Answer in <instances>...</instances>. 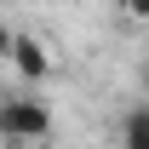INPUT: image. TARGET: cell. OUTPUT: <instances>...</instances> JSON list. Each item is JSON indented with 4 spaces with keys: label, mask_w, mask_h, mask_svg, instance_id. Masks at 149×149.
I'll return each mask as SVG.
<instances>
[{
    "label": "cell",
    "mask_w": 149,
    "mask_h": 149,
    "mask_svg": "<svg viewBox=\"0 0 149 149\" xmlns=\"http://www.w3.org/2000/svg\"><path fill=\"white\" fill-rule=\"evenodd\" d=\"M52 132V109L40 97H6L0 103V138L6 143H40Z\"/></svg>",
    "instance_id": "cell-1"
},
{
    "label": "cell",
    "mask_w": 149,
    "mask_h": 149,
    "mask_svg": "<svg viewBox=\"0 0 149 149\" xmlns=\"http://www.w3.org/2000/svg\"><path fill=\"white\" fill-rule=\"evenodd\" d=\"M12 69L23 74V80H46V74H52V57H46V46H40L35 35H12Z\"/></svg>",
    "instance_id": "cell-2"
},
{
    "label": "cell",
    "mask_w": 149,
    "mask_h": 149,
    "mask_svg": "<svg viewBox=\"0 0 149 149\" xmlns=\"http://www.w3.org/2000/svg\"><path fill=\"white\" fill-rule=\"evenodd\" d=\"M120 138H126V149H149V109L143 103L126 115V132H120Z\"/></svg>",
    "instance_id": "cell-3"
},
{
    "label": "cell",
    "mask_w": 149,
    "mask_h": 149,
    "mask_svg": "<svg viewBox=\"0 0 149 149\" xmlns=\"http://www.w3.org/2000/svg\"><path fill=\"white\" fill-rule=\"evenodd\" d=\"M12 52V29H6V23H0V57Z\"/></svg>",
    "instance_id": "cell-4"
}]
</instances>
